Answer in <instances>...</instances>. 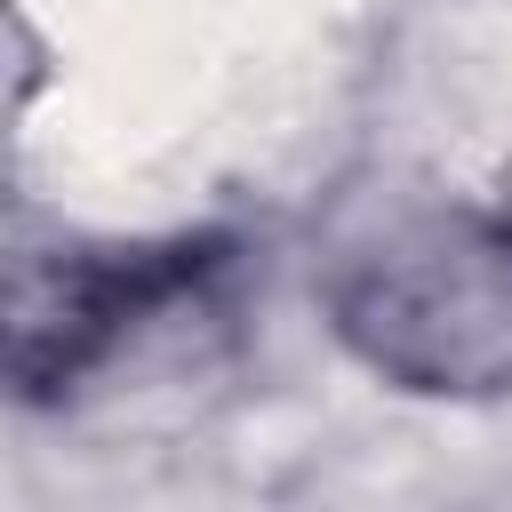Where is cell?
<instances>
[{
  "instance_id": "obj_1",
  "label": "cell",
  "mask_w": 512,
  "mask_h": 512,
  "mask_svg": "<svg viewBox=\"0 0 512 512\" xmlns=\"http://www.w3.org/2000/svg\"><path fill=\"white\" fill-rule=\"evenodd\" d=\"M336 336L400 392H504L512 384V208L408 216L360 248L328 288Z\"/></svg>"
},
{
  "instance_id": "obj_2",
  "label": "cell",
  "mask_w": 512,
  "mask_h": 512,
  "mask_svg": "<svg viewBox=\"0 0 512 512\" xmlns=\"http://www.w3.org/2000/svg\"><path fill=\"white\" fill-rule=\"evenodd\" d=\"M208 264H216L208 240L16 256V280H8V368H16V392L40 400V392L72 384V376H80L88 360H104L144 312L176 304Z\"/></svg>"
}]
</instances>
